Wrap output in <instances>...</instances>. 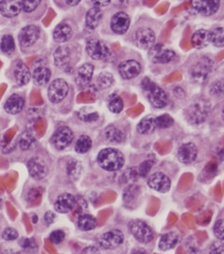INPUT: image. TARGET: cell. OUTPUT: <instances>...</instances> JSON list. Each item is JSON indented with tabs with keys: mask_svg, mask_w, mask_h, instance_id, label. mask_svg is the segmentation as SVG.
<instances>
[{
	"mask_svg": "<svg viewBox=\"0 0 224 254\" xmlns=\"http://www.w3.org/2000/svg\"><path fill=\"white\" fill-rule=\"evenodd\" d=\"M55 219V215L52 212H47L45 215V220L48 224H50Z\"/></svg>",
	"mask_w": 224,
	"mask_h": 254,
	"instance_id": "obj_51",
	"label": "cell"
},
{
	"mask_svg": "<svg viewBox=\"0 0 224 254\" xmlns=\"http://www.w3.org/2000/svg\"><path fill=\"white\" fill-rule=\"evenodd\" d=\"M65 237H66V235H65V233H64L63 231H61V230H55V231H53V232L50 234V239L52 243H54V244H60V243H62V242L64 241Z\"/></svg>",
	"mask_w": 224,
	"mask_h": 254,
	"instance_id": "obj_45",
	"label": "cell"
},
{
	"mask_svg": "<svg viewBox=\"0 0 224 254\" xmlns=\"http://www.w3.org/2000/svg\"><path fill=\"white\" fill-rule=\"evenodd\" d=\"M108 107L111 113L120 114L122 111L124 110L125 104L120 96L113 94L108 98Z\"/></svg>",
	"mask_w": 224,
	"mask_h": 254,
	"instance_id": "obj_35",
	"label": "cell"
},
{
	"mask_svg": "<svg viewBox=\"0 0 224 254\" xmlns=\"http://www.w3.org/2000/svg\"><path fill=\"white\" fill-rule=\"evenodd\" d=\"M133 43L142 50H150L156 42L155 32L147 26L136 28L132 35Z\"/></svg>",
	"mask_w": 224,
	"mask_h": 254,
	"instance_id": "obj_5",
	"label": "cell"
},
{
	"mask_svg": "<svg viewBox=\"0 0 224 254\" xmlns=\"http://www.w3.org/2000/svg\"><path fill=\"white\" fill-rule=\"evenodd\" d=\"M92 4L95 5V7H106L111 3V1H91Z\"/></svg>",
	"mask_w": 224,
	"mask_h": 254,
	"instance_id": "obj_52",
	"label": "cell"
},
{
	"mask_svg": "<svg viewBox=\"0 0 224 254\" xmlns=\"http://www.w3.org/2000/svg\"><path fill=\"white\" fill-rule=\"evenodd\" d=\"M213 68V61L207 56H201L189 68V74L193 82L203 84L208 80Z\"/></svg>",
	"mask_w": 224,
	"mask_h": 254,
	"instance_id": "obj_4",
	"label": "cell"
},
{
	"mask_svg": "<svg viewBox=\"0 0 224 254\" xmlns=\"http://www.w3.org/2000/svg\"><path fill=\"white\" fill-rule=\"evenodd\" d=\"M142 88L147 96L149 103L157 109L165 108L168 103V96L166 91L154 82L145 78L142 81Z\"/></svg>",
	"mask_w": 224,
	"mask_h": 254,
	"instance_id": "obj_3",
	"label": "cell"
},
{
	"mask_svg": "<svg viewBox=\"0 0 224 254\" xmlns=\"http://www.w3.org/2000/svg\"><path fill=\"white\" fill-rule=\"evenodd\" d=\"M19 237V234L15 229L7 228L2 233V237L6 241H13Z\"/></svg>",
	"mask_w": 224,
	"mask_h": 254,
	"instance_id": "obj_46",
	"label": "cell"
},
{
	"mask_svg": "<svg viewBox=\"0 0 224 254\" xmlns=\"http://www.w3.org/2000/svg\"><path fill=\"white\" fill-rule=\"evenodd\" d=\"M73 139H74L73 131L67 126H63V127H59L54 131V133L52 134L51 142L55 148H57L59 150H63L72 144Z\"/></svg>",
	"mask_w": 224,
	"mask_h": 254,
	"instance_id": "obj_8",
	"label": "cell"
},
{
	"mask_svg": "<svg viewBox=\"0 0 224 254\" xmlns=\"http://www.w3.org/2000/svg\"><path fill=\"white\" fill-rule=\"evenodd\" d=\"M192 46L196 49H204L211 43L210 31L207 29H198L194 31L191 37Z\"/></svg>",
	"mask_w": 224,
	"mask_h": 254,
	"instance_id": "obj_23",
	"label": "cell"
},
{
	"mask_svg": "<svg viewBox=\"0 0 224 254\" xmlns=\"http://www.w3.org/2000/svg\"><path fill=\"white\" fill-rule=\"evenodd\" d=\"M41 37V29L37 26L29 25L20 31L19 43L23 47H30L39 41Z\"/></svg>",
	"mask_w": 224,
	"mask_h": 254,
	"instance_id": "obj_15",
	"label": "cell"
},
{
	"mask_svg": "<svg viewBox=\"0 0 224 254\" xmlns=\"http://www.w3.org/2000/svg\"><path fill=\"white\" fill-rule=\"evenodd\" d=\"M211 35V44L215 47L222 48L224 47V27H216L212 31H210Z\"/></svg>",
	"mask_w": 224,
	"mask_h": 254,
	"instance_id": "obj_36",
	"label": "cell"
},
{
	"mask_svg": "<svg viewBox=\"0 0 224 254\" xmlns=\"http://www.w3.org/2000/svg\"><path fill=\"white\" fill-rule=\"evenodd\" d=\"M91 139L89 136H80L75 144V151L79 154H85L91 149Z\"/></svg>",
	"mask_w": 224,
	"mask_h": 254,
	"instance_id": "obj_34",
	"label": "cell"
},
{
	"mask_svg": "<svg viewBox=\"0 0 224 254\" xmlns=\"http://www.w3.org/2000/svg\"><path fill=\"white\" fill-rule=\"evenodd\" d=\"M94 67L90 63H85L77 69L75 80L77 85L80 86H86L91 82L93 76Z\"/></svg>",
	"mask_w": 224,
	"mask_h": 254,
	"instance_id": "obj_22",
	"label": "cell"
},
{
	"mask_svg": "<svg viewBox=\"0 0 224 254\" xmlns=\"http://www.w3.org/2000/svg\"><path fill=\"white\" fill-rule=\"evenodd\" d=\"M54 63L58 68H67L71 60L70 50L67 46H60L53 54Z\"/></svg>",
	"mask_w": 224,
	"mask_h": 254,
	"instance_id": "obj_26",
	"label": "cell"
},
{
	"mask_svg": "<svg viewBox=\"0 0 224 254\" xmlns=\"http://www.w3.org/2000/svg\"><path fill=\"white\" fill-rule=\"evenodd\" d=\"M69 92V86L64 79H55L50 83L48 88V98L52 103H59L64 101Z\"/></svg>",
	"mask_w": 224,
	"mask_h": 254,
	"instance_id": "obj_7",
	"label": "cell"
},
{
	"mask_svg": "<svg viewBox=\"0 0 224 254\" xmlns=\"http://www.w3.org/2000/svg\"><path fill=\"white\" fill-rule=\"evenodd\" d=\"M210 105L205 99H198L189 104L184 111L186 120L191 125H200L208 119Z\"/></svg>",
	"mask_w": 224,
	"mask_h": 254,
	"instance_id": "obj_2",
	"label": "cell"
},
{
	"mask_svg": "<svg viewBox=\"0 0 224 254\" xmlns=\"http://www.w3.org/2000/svg\"><path fill=\"white\" fill-rule=\"evenodd\" d=\"M0 49L3 53L10 54L15 50V42L11 35H5L0 42Z\"/></svg>",
	"mask_w": 224,
	"mask_h": 254,
	"instance_id": "obj_37",
	"label": "cell"
},
{
	"mask_svg": "<svg viewBox=\"0 0 224 254\" xmlns=\"http://www.w3.org/2000/svg\"><path fill=\"white\" fill-rule=\"evenodd\" d=\"M102 18H103L102 9L101 8L94 6L93 8L89 9L86 13V17H85L86 27L88 29L94 30L97 26H99Z\"/></svg>",
	"mask_w": 224,
	"mask_h": 254,
	"instance_id": "obj_25",
	"label": "cell"
},
{
	"mask_svg": "<svg viewBox=\"0 0 224 254\" xmlns=\"http://www.w3.org/2000/svg\"><path fill=\"white\" fill-rule=\"evenodd\" d=\"M113 76L108 72H102L97 78V84L103 89L108 88L113 84Z\"/></svg>",
	"mask_w": 224,
	"mask_h": 254,
	"instance_id": "obj_39",
	"label": "cell"
},
{
	"mask_svg": "<svg viewBox=\"0 0 224 254\" xmlns=\"http://www.w3.org/2000/svg\"><path fill=\"white\" fill-rule=\"evenodd\" d=\"M153 164H154V161H149V160L143 161L140 166L138 167V171H137L138 176L141 178H146L149 175L151 168L153 167Z\"/></svg>",
	"mask_w": 224,
	"mask_h": 254,
	"instance_id": "obj_42",
	"label": "cell"
},
{
	"mask_svg": "<svg viewBox=\"0 0 224 254\" xmlns=\"http://www.w3.org/2000/svg\"><path fill=\"white\" fill-rule=\"evenodd\" d=\"M50 76H51V72L50 69L46 67H39L35 68L32 74L35 85H40V86L47 85L48 82L50 81Z\"/></svg>",
	"mask_w": 224,
	"mask_h": 254,
	"instance_id": "obj_29",
	"label": "cell"
},
{
	"mask_svg": "<svg viewBox=\"0 0 224 254\" xmlns=\"http://www.w3.org/2000/svg\"><path fill=\"white\" fill-rule=\"evenodd\" d=\"M155 123H156L157 128L164 129V128L172 127L174 124V119L171 116L165 114L155 118Z\"/></svg>",
	"mask_w": 224,
	"mask_h": 254,
	"instance_id": "obj_38",
	"label": "cell"
},
{
	"mask_svg": "<svg viewBox=\"0 0 224 254\" xmlns=\"http://www.w3.org/2000/svg\"><path fill=\"white\" fill-rule=\"evenodd\" d=\"M22 0L0 1V14H2L4 17H15L22 11Z\"/></svg>",
	"mask_w": 224,
	"mask_h": 254,
	"instance_id": "obj_20",
	"label": "cell"
},
{
	"mask_svg": "<svg viewBox=\"0 0 224 254\" xmlns=\"http://www.w3.org/2000/svg\"><path fill=\"white\" fill-rule=\"evenodd\" d=\"M13 76L18 85H25L30 82L32 77L30 68L21 60H18L13 68Z\"/></svg>",
	"mask_w": 224,
	"mask_h": 254,
	"instance_id": "obj_21",
	"label": "cell"
},
{
	"mask_svg": "<svg viewBox=\"0 0 224 254\" xmlns=\"http://www.w3.org/2000/svg\"><path fill=\"white\" fill-rule=\"evenodd\" d=\"M209 254H224V243L223 241L214 242L209 250Z\"/></svg>",
	"mask_w": 224,
	"mask_h": 254,
	"instance_id": "obj_47",
	"label": "cell"
},
{
	"mask_svg": "<svg viewBox=\"0 0 224 254\" xmlns=\"http://www.w3.org/2000/svg\"><path fill=\"white\" fill-rule=\"evenodd\" d=\"M66 3L70 6H76V5L80 4V1H66Z\"/></svg>",
	"mask_w": 224,
	"mask_h": 254,
	"instance_id": "obj_53",
	"label": "cell"
},
{
	"mask_svg": "<svg viewBox=\"0 0 224 254\" xmlns=\"http://www.w3.org/2000/svg\"><path fill=\"white\" fill-rule=\"evenodd\" d=\"M97 119H98V115L96 113H92L91 115L88 114V115H85V116L82 117V119L84 120V121H87V122H89V121H95Z\"/></svg>",
	"mask_w": 224,
	"mask_h": 254,
	"instance_id": "obj_50",
	"label": "cell"
},
{
	"mask_svg": "<svg viewBox=\"0 0 224 254\" xmlns=\"http://www.w3.org/2000/svg\"><path fill=\"white\" fill-rule=\"evenodd\" d=\"M222 118H223L224 121V106H223V108H222Z\"/></svg>",
	"mask_w": 224,
	"mask_h": 254,
	"instance_id": "obj_54",
	"label": "cell"
},
{
	"mask_svg": "<svg viewBox=\"0 0 224 254\" xmlns=\"http://www.w3.org/2000/svg\"><path fill=\"white\" fill-rule=\"evenodd\" d=\"M105 137L108 142L112 144H120L125 140L124 132L120 128L114 126H109L106 128Z\"/></svg>",
	"mask_w": 224,
	"mask_h": 254,
	"instance_id": "obj_31",
	"label": "cell"
},
{
	"mask_svg": "<svg viewBox=\"0 0 224 254\" xmlns=\"http://www.w3.org/2000/svg\"><path fill=\"white\" fill-rule=\"evenodd\" d=\"M41 3V0H22L23 10L25 12H32L35 9H38Z\"/></svg>",
	"mask_w": 224,
	"mask_h": 254,
	"instance_id": "obj_43",
	"label": "cell"
},
{
	"mask_svg": "<svg viewBox=\"0 0 224 254\" xmlns=\"http://www.w3.org/2000/svg\"><path fill=\"white\" fill-rule=\"evenodd\" d=\"M125 236L120 230H111L99 237L98 244L105 250H112L123 244Z\"/></svg>",
	"mask_w": 224,
	"mask_h": 254,
	"instance_id": "obj_10",
	"label": "cell"
},
{
	"mask_svg": "<svg viewBox=\"0 0 224 254\" xmlns=\"http://www.w3.org/2000/svg\"><path fill=\"white\" fill-rule=\"evenodd\" d=\"M124 154L113 147L102 149L97 156V163L105 171L114 172L122 169L125 165Z\"/></svg>",
	"mask_w": 224,
	"mask_h": 254,
	"instance_id": "obj_1",
	"label": "cell"
},
{
	"mask_svg": "<svg viewBox=\"0 0 224 254\" xmlns=\"http://www.w3.org/2000/svg\"><path fill=\"white\" fill-rule=\"evenodd\" d=\"M148 186L158 192H167L171 187V180L162 172H156L148 178Z\"/></svg>",
	"mask_w": 224,
	"mask_h": 254,
	"instance_id": "obj_13",
	"label": "cell"
},
{
	"mask_svg": "<svg viewBox=\"0 0 224 254\" xmlns=\"http://www.w3.org/2000/svg\"><path fill=\"white\" fill-rule=\"evenodd\" d=\"M131 24L130 16L125 11H118L110 20V29L117 35H124Z\"/></svg>",
	"mask_w": 224,
	"mask_h": 254,
	"instance_id": "obj_11",
	"label": "cell"
},
{
	"mask_svg": "<svg viewBox=\"0 0 224 254\" xmlns=\"http://www.w3.org/2000/svg\"><path fill=\"white\" fill-rule=\"evenodd\" d=\"M141 69V64L134 60H125L118 67L120 75L125 80H131L138 76Z\"/></svg>",
	"mask_w": 224,
	"mask_h": 254,
	"instance_id": "obj_14",
	"label": "cell"
},
{
	"mask_svg": "<svg viewBox=\"0 0 224 254\" xmlns=\"http://www.w3.org/2000/svg\"><path fill=\"white\" fill-rule=\"evenodd\" d=\"M96 219L90 214H83L78 219V226L83 231H90L96 227Z\"/></svg>",
	"mask_w": 224,
	"mask_h": 254,
	"instance_id": "obj_32",
	"label": "cell"
},
{
	"mask_svg": "<svg viewBox=\"0 0 224 254\" xmlns=\"http://www.w3.org/2000/svg\"><path fill=\"white\" fill-rule=\"evenodd\" d=\"M198 156L197 146L193 143H186L179 146L178 150V159L181 163L190 164L196 160Z\"/></svg>",
	"mask_w": 224,
	"mask_h": 254,
	"instance_id": "obj_17",
	"label": "cell"
},
{
	"mask_svg": "<svg viewBox=\"0 0 224 254\" xmlns=\"http://www.w3.org/2000/svg\"><path fill=\"white\" fill-rule=\"evenodd\" d=\"M156 123H155V118L153 117H147L144 118L139 121V123L136 126V130L139 134L143 135H149L153 133L156 130Z\"/></svg>",
	"mask_w": 224,
	"mask_h": 254,
	"instance_id": "obj_28",
	"label": "cell"
},
{
	"mask_svg": "<svg viewBox=\"0 0 224 254\" xmlns=\"http://www.w3.org/2000/svg\"><path fill=\"white\" fill-rule=\"evenodd\" d=\"M27 169L30 176L35 179H42L48 173V167L45 161L40 157H34L27 162Z\"/></svg>",
	"mask_w": 224,
	"mask_h": 254,
	"instance_id": "obj_18",
	"label": "cell"
},
{
	"mask_svg": "<svg viewBox=\"0 0 224 254\" xmlns=\"http://www.w3.org/2000/svg\"><path fill=\"white\" fill-rule=\"evenodd\" d=\"M42 193L40 192L39 190H36V189H32L31 190H29L28 195H27V198H28V201H37V199L41 198Z\"/></svg>",
	"mask_w": 224,
	"mask_h": 254,
	"instance_id": "obj_48",
	"label": "cell"
},
{
	"mask_svg": "<svg viewBox=\"0 0 224 254\" xmlns=\"http://www.w3.org/2000/svg\"><path fill=\"white\" fill-rule=\"evenodd\" d=\"M25 107V100L18 94L11 95L5 102L4 109L9 115H17L21 113Z\"/></svg>",
	"mask_w": 224,
	"mask_h": 254,
	"instance_id": "obj_24",
	"label": "cell"
},
{
	"mask_svg": "<svg viewBox=\"0 0 224 254\" xmlns=\"http://www.w3.org/2000/svg\"><path fill=\"white\" fill-rule=\"evenodd\" d=\"M73 31L71 26L67 24H60L54 28L53 40L56 43H63L69 41L72 37Z\"/></svg>",
	"mask_w": 224,
	"mask_h": 254,
	"instance_id": "obj_27",
	"label": "cell"
},
{
	"mask_svg": "<svg viewBox=\"0 0 224 254\" xmlns=\"http://www.w3.org/2000/svg\"><path fill=\"white\" fill-rule=\"evenodd\" d=\"M213 230L215 237L220 241H224V220H217Z\"/></svg>",
	"mask_w": 224,
	"mask_h": 254,
	"instance_id": "obj_44",
	"label": "cell"
},
{
	"mask_svg": "<svg viewBox=\"0 0 224 254\" xmlns=\"http://www.w3.org/2000/svg\"><path fill=\"white\" fill-rule=\"evenodd\" d=\"M77 204V199L74 195L63 193L59 195L54 203V209L61 214H67L71 211Z\"/></svg>",
	"mask_w": 224,
	"mask_h": 254,
	"instance_id": "obj_19",
	"label": "cell"
},
{
	"mask_svg": "<svg viewBox=\"0 0 224 254\" xmlns=\"http://www.w3.org/2000/svg\"><path fill=\"white\" fill-rule=\"evenodd\" d=\"M81 163L76 160H71L67 164V172L70 177L77 178L81 173Z\"/></svg>",
	"mask_w": 224,
	"mask_h": 254,
	"instance_id": "obj_41",
	"label": "cell"
},
{
	"mask_svg": "<svg viewBox=\"0 0 224 254\" xmlns=\"http://www.w3.org/2000/svg\"><path fill=\"white\" fill-rule=\"evenodd\" d=\"M149 52L151 61L154 64H167L176 58V53L173 50L164 48L162 45L155 44Z\"/></svg>",
	"mask_w": 224,
	"mask_h": 254,
	"instance_id": "obj_16",
	"label": "cell"
},
{
	"mask_svg": "<svg viewBox=\"0 0 224 254\" xmlns=\"http://www.w3.org/2000/svg\"><path fill=\"white\" fill-rule=\"evenodd\" d=\"M86 52L88 56L94 60H105L110 54L107 44L97 39H91L87 42Z\"/></svg>",
	"mask_w": 224,
	"mask_h": 254,
	"instance_id": "obj_9",
	"label": "cell"
},
{
	"mask_svg": "<svg viewBox=\"0 0 224 254\" xmlns=\"http://www.w3.org/2000/svg\"><path fill=\"white\" fill-rule=\"evenodd\" d=\"M209 92L212 96L215 97H222L224 95V82L222 80L215 81L212 85H210Z\"/></svg>",
	"mask_w": 224,
	"mask_h": 254,
	"instance_id": "obj_40",
	"label": "cell"
},
{
	"mask_svg": "<svg viewBox=\"0 0 224 254\" xmlns=\"http://www.w3.org/2000/svg\"><path fill=\"white\" fill-rule=\"evenodd\" d=\"M129 229L133 237L142 244H148L154 237L152 229L143 220H132L129 224Z\"/></svg>",
	"mask_w": 224,
	"mask_h": 254,
	"instance_id": "obj_6",
	"label": "cell"
},
{
	"mask_svg": "<svg viewBox=\"0 0 224 254\" xmlns=\"http://www.w3.org/2000/svg\"><path fill=\"white\" fill-rule=\"evenodd\" d=\"M219 0H195L191 2V7L203 16H212L220 9Z\"/></svg>",
	"mask_w": 224,
	"mask_h": 254,
	"instance_id": "obj_12",
	"label": "cell"
},
{
	"mask_svg": "<svg viewBox=\"0 0 224 254\" xmlns=\"http://www.w3.org/2000/svg\"><path fill=\"white\" fill-rule=\"evenodd\" d=\"M36 143V139L34 137L33 134L26 130L24 131L20 137L18 139V145L19 147L24 150V151H27V150H30L31 148H33L34 145Z\"/></svg>",
	"mask_w": 224,
	"mask_h": 254,
	"instance_id": "obj_33",
	"label": "cell"
},
{
	"mask_svg": "<svg viewBox=\"0 0 224 254\" xmlns=\"http://www.w3.org/2000/svg\"><path fill=\"white\" fill-rule=\"evenodd\" d=\"M179 240V237L177 233H175V232L166 233L163 237H161L160 242H159V248L162 251L171 250L178 244Z\"/></svg>",
	"mask_w": 224,
	"mask_h": 254,
	"instance_id": "obj_30",
	"label": "cell"
},
{
	"mask_svg": "<svg viewBox=\"0 0 224 254\" xmlns=\"http://www.w3.org/2000/svg\"><path fill=\"white\" fill-rule=\"evenodd\" d=\"M80 254H100L99 249L93 246L90 247H86L85 249H83L82 253Z\"/></svg>",
	"mask_w": 224,
	"mask_h": 254,
	"instance_id": "obj_49",
	"label": "cell"
}]
</instances>
